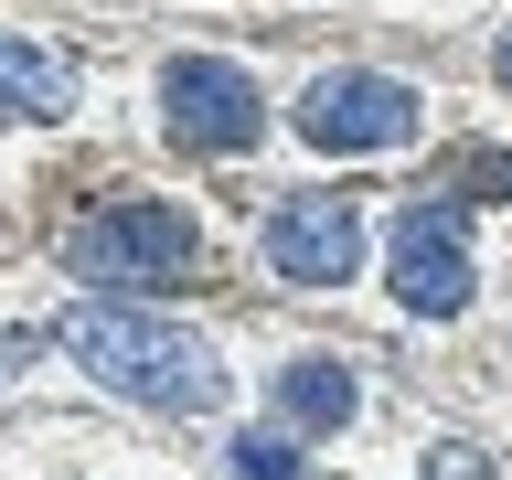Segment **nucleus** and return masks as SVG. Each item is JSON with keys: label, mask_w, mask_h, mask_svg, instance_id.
Segmentation results:
<instances>
[{"label": "nucleus", "mask_w": 512, "mask_h": 480, "mask_svg": "<svg viewBox=\"0 0 512 480\" xmlns=\"http://www.w3.org/2000/svg\"><path fill=\"white\" fill-rule=\"evenodd\" d=\"M64 352H75L107 395L160 406V416H203V406L224 395L214 352L192 342V331H171V320H150V310H118V299H96V310L64 320Z\"/></svg>", "instance_id": "f257e3e1"}, {"label": "nucleus", "mask_w": 512, "mask_h": 480, "mask_svg": "<svg viewBox=\"0 0 512 480\" xmlns=\"http://www.w3.org/2000/svg\"><path fill=\"white\" fill-rule=\"evenodd\" d=\"M64 267L107 299H139V288H171L192 267V214L182 203H107L64 235Z\"/></svg>", "instance_id": "f03ea898"}, {"label": "nucleus", "mask_w": 512, "mask_h": 480, "mask_svg": "<svg viewBox=\"0 0 512 480\" xmlns=\"http://www.w3.org/2000/svg\"><path fill=\"white\" fill-rule=\"evenodd\" d=\"M299 139L331 160H374V150H406L416 139V86L406 75H374V64H331L299 86Z\"/></svg>", "instance_id": "7ed1b4c3"}, {"label": "nucleus", "mask_w": 512, "mask_h": 480, "mask_svg": "<svg viewBox=\"0 0 512 480\" xmlns=\"http://www.w3.org/2000/svg\"><path fill=\"white\" fill-rule=\"evenodd\" d=\"M160 118H171V139H192V150H256V139H267V96H256L246 64L182 54L160 75Z\"/></svg>", "instance_id": "20e7f679"}, {"label": "nucleus", "mask_w": 512, "mask_h": 480, "mask_svg": "<svg viewBox=\"0 0 512 480\" xmlns=\"http://www.w3.org/2000/svg\"><path fill=\"white\" fill-rule=\"evenodd\" d=\"M267 267L299 288H342L363 267V214H352V192H288L278 214H267Z\"/></svg>", "instance_id": "39448f33"}, {"label": "nucleus", "mask_w": 512, "mask_h": 480, "mask_svg": "<svg viewBox=\"0 0 512 480\" xmlns=\"http://www.w3.org/2000/svg\"><path fill=\"white\" fill-rule=\"evenodd\" d=\"M395 299L416 320H459L470 310V246H459V214L448 203H416L395 224Z\"/></svg>", "instance_id": "423d86ee"}, {"label": "nucleus", "mask_w": 512, "mask_h": 480, "mask_svg": "<svg viewBox=\"0 0 512 480\" xmlns=\"http://www.w3.org/2000/svg\"><path fill=\"white\" fill-rule=\"evenodd\" d=\"M278 416H299V427H352V363H288L278 374Z\"/></svg>", "instance_id": "0eeeda50"}, {"label": "nucleus", "mask_w": 512, "mask_h": 480, "mask_svg": "<svg viewBox=\"0 0 512 480\" xmlns=\"http://www.w3.org/2000/svg\"><path fill=\"white\" fill-rule=\"evenodd\" d=\"M0 118H64V64L43 43H0Z\"/></svg>", "instance_id": "6e6552de"}, {"label": "nucleus", "mask_w": 512, "mask_h": 480, "mask_svg": "<svg viewBox=\"0 0 512 480\" xmlns=\"http://www.w3.org/2000/svg\"><path fill=\"white\" fill-rule=\"evenodd\" d=\"M235 480H310V459H299V438L246 427V438H235Z\"/></svg>", "instance_id": "1a4fd4ad"}, {"label": "nucleus", "mask_w": 512, "mask_h": 480, "mask_svg": "<svg viewBox=\"0 0 512 480\" xmlns=\"http://www.w3.org/2000/svg\"><path fill=\"white\" fill-rule=\"evenodd\" d=\"M448 182L470 192V203H502V192H512V150H459V160H448Z\"/></svg>", "instance_id": "9d476101"}, {"label": "nucleus", "mask_w": 512, "mask_h": 480, "mask_svg": "<svg viewBox=\"0 0 512 480\" xmlns=\"http://www.w3.org/2000/svg\"><path fill=\"white\" fill-rule=\"evenodd\" d=\"M502 86H512V43H502Z\"/></svg>", "instance_id": "9b49d317"}]
</instances>
